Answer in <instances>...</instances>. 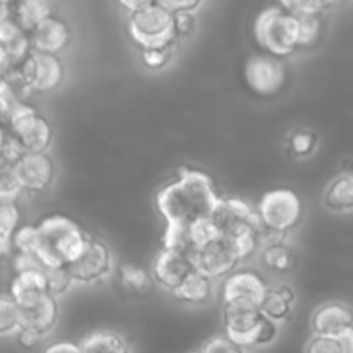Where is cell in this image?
Masks as SVG:
<instances>
[{
  "label": "cell",
  "instance_id": "cell-35",
  "mask_svg": "<svg viewBox=\"0 0 353 353\" xmlns=\"http://www.w3.org/2000/svg\"><path fill=\"white\" fill-rule=\"evenodd\" d=\"M279 6L288 10L295 17L307 16H323L326 9H330L331 2H321V0H295V2H281Z\"/></svg>",
  "mask_w": 353,
  "mask_h": 353
},
{
  "label": "cell",
  "instance_id": "cell-8",
  "mask_svg": "<svg viewBox=\"0 0 353 353\" xmlns=\"http://www.w3.org/2000/svg\"><path fill=\"white\" fill-rule=\"evenodd\" d=\"M245 83L261 97H272L286 85L288 71L285 62L269 54H257L247 59L243 68Z\"/></svg>",
  "mask_w": 353,
  "mask_h": 353
},
{
  "label": "cell",
  "instance_id": "cell-5",
  "mask_svg": "<svg viewBox=\"0 0 353 353\" xmlns=\"http://www.w3.org/2000/svg\"><path fill=\"white\" fill-rule=\"evenodd\" d=\"M9 131L21 141L26 154H47L52 143V126L33 105L19 102L7 119Z\"/></svg>",
  "mask_w": 353,
  "mask_h": 353
},
{
  "label": "cell",
  "instance_id": "cell-31",
  "mask_svg": "<svg viewBox=\"0 0 353 353\" xmlns=\"http://www.w3.org/2000/svg\"><path fill=\"white\" fill-rule=\"evenodd\" d=\"M317 134L309 130H299L290 137L288 140V152L295 159H305L312 155V152L317 147Z\"/></svg>",
  "mask_w": 353,
  "mask_h": 353
},
{
  "label": "cell",
  "instance_id": "cell-49",
  "mask_svg": "<svg viewBox=\"0 0 353 353\" xmlns=\"http://www.w3.org/2000/svg\"><path fill=\"white\" fill-rule=\"evenodd\" d=\"M10 17V3L0 2V23Z\"/></svg>",
  "mask_w": 353,
  "mask_h": 353
},
{
  "label": "cell",
  "instance_id": "cell-2",
  "mask_svg": "<svg viewBox=\"0 0 353 353\" xmlns=\"http://www.w3.org/2000/svg\"><path fill=\"white\" fill-rule=\"evenodd\" d=\"M40 247L37 257L45 269L69 268L83 254L90 234L71 217L52 214L38 223Z\"/></svg>",
  "mask_w": 353,
  "mask_h": 353
},
{
  "label": "cell",
  "instance_id": "cell-12",
  "mask_svg": "<svg viewBox=\"0 0 353 353\" xmlns=\"http://www.w3.org/2000/svg\"><path fill=\"white\" fill-rule=\"evenodd\" d=\"M192 262L195 265V271L207 276V278L216 279L221 276L233 274V271L241 261L234 248L226 240L216 238V240L203 245L196 252L195 257L192 259Z\"/></svg>",
  "mask_w": 353,
  "mask_h": 353
},
{
  "label": "cell",
  "instance_id": "cell-50",
  "mask_svg": "<svg viewBox=\"0 0 353 353\" xmlns=\"http://www.w3.org/2000/svg\"><path fill=\"white\" fill-rule=\"evenodd\" d=\"M7 137H9V131H6V128H3V124H0V155H2L3 145H6Z\"/></svg>",
  "mask_w": 353,
  "mask_h": 353
},
{
  "label": "cell",
  "instance_id": "cell-1",
  "mask_svg": "<svg viewBox=\"0 0 353 353\" xmlns=\"http://www.w3.org/2000/svg\"><path fill=\"white\" fill-rule=\"evenodd\" d=\"M212 178L200 169L181 168L174 181L162 186L155 195V207L165 226H195L212 221L221 205Z\"/></svg>",
  "mask_w": 353,
  "mask_h": 353
},
{
  "label": "cell",
  "instance_id": "cell-51",
  "mask_svg": "<svg viewBox=\"0 0 353 353\" xmlns=\"http://www.w3.org/2000/svg\"><path fill=\"white\" fill-rule=\"evenodd\" d=\"M188 353H203V352H202V348H200V350H192V352H188Z\"/></svg>",
  "mask_w": 353,
  "mask_h": 353
},
{
  "label": "cell",
  "instance_id": "cell-18",
  "mask_svg": "<svg viewBox=\"0 0 353 353\" xmlns=\"http://www.w3.org/2000/svg\"><path fill=\"white\" fill-rule=\"evenodd\" d=\"M353 327V309L340 302L321 305L312 316L314 334L338 338Z\"/></svg>",
  "mask_w": 353,
  "mask_h": 353
},
{
  "label": "cell",
  "instance_id": "cell-40",
  "mask_svg": "<svg viewBox=\"0 0 353 353\" xmlns=\"http://www.w3.org/2000/svg\"><path fill=\"white\" fill-rule=\"evenodd\" d=\"M196 24L195 12H181L174 14V30H176V38H185L188 34L193 33Z\"/></svg>",
  "mask_w": 353,
  "mask_h": 353
},
{
  "label": "cell",
  "instance_id": "cell-11",
  "mask_svg": "<svg viewBox=\"0 0 353 353\" xmlns=\"http://www.w3.org/2000/svg\"><path fill=\"white\" fill-rule=\"evenodd\" d=\"M31 92L47 93L57 88L64 79V65L57 55L31 52L30 57L19 65Z\"/></svg>",
  "mask_w": 353,
  "mask_h": 353
},
{
  "label": "cell",
  "instance_id": "cell-6",
  "mask_svg": "<svg viewBox=\"0 0 353 353\" xmlns=\"http://www.w3.org/2000/svg\"><path fill=\"white\" fill-rule=\"evenodd\" d=\"M255 209L264 226L283 233L292 231L302 219V202L299 195L288 188H274L265 192Z\"/></svg>",
  "mask_w": 353,
  "mask_h": 353
},
{
  "label": "cell",
  "instance_id": "cell-7",
  "mask_svg": "<svg viewBox=\"0 0 353 353\" xmlns=\"http://www.w3.org/2000/svg\"><path fill=\"white\" fill-rule=\"evenodd\" d=\"M219 238L233 241L243 234L257 233L262 226L259 212L250 203L240 199H223L212 217Z\"/></svg>",
  "mask_w": 353,
  "mask_h": 353
},
{
  "label": "cell",
  "instance_id": "cell-28",
  "mask_svg": "<svg viewBox=\"0 0 353 353\" xmlns=\"http://www.w3.org/2000/svg\"><path fill=\"white\" fill-rule=\"evenodd\" d=\"M262 261L271 271L274 272H290L296 265V255L288 245H278L262 250Z\"/></svg>",
  "mask_w": 353,
  "mask_h": 353
},
{
  "label": "cell",
  "instance_id": "cell-43",
  "mask_svg": "<svg viewBox=\"0 0 353 353\" xmlns=\"http://www.w3.org/2000/svg\"><path fill=\"white\" fill-rule=\"evenodd\" d=\"M276 336H278V324L272 323V321L268 319V317H264V323H262L261 330H259L255 345L264 347V345L272 343V341L276 340Z\"/></svg>",
  "mask_w": 353,
  "mask_h": 353
},
{
  "label": "cell",
  "instance_id": "cell-30",
  "mask_svg": "<svg viewBox=\"0 0 353 353\" xmlns=\"http://www.w3.org/2000/svg\"><path fill=\"white\" fill-rule=\"evenodd\" d=\"M38 247H40V231L38 224H23L17 228L12 238V248L16 254L37 255Z\"/></svg>",
  "mask_w": 353,
  "mask_h": 353
},
{
  "label": "cell",
  "instance_id": "cell-9",
  "mask_svg": "<svg viewBox=\"0 0 353 353\" xmlns=\"http://www.w3.org/2000/svg\"><path fill=\"white\" fill-rule=\"evenodd\" d=\"M264 323L261 307L250 302H228L223 305V324L226 336L241 347L255 345Z\"/></svg>",
  "mask_w": 353,
  "mask_h": 353
},
{
  "label": "cell",
  "instance_id": "cell-21",
  "mask_svg": "<svg viewBox=\"0 0 353 353\" xmlns=\"http://www.w3.org/2000/svg\"><path fill=\"white\" fill-rule=\"evenodd\" d=\"M324 205L327 210L336 214L353 210V171H343L331 179L324 190Z\"/></svg>",
  "mask_w": 353,
  "mask_h": 353
},
{
  "label": "cell",
  "instance_id": "cell-34",
  "mask_svg": "<svg viewBox=\"0 0 353 353\" xmlns=\"http://www.w3.org/2000/svg\"><path fill=\"white\" fill-rule=\"evenodd\" d=\"M300 26V48L312 47L323 33V16L296 17Z\"/></svg>",
  "mask_w": 353,
  "mask_h": 353
},
{
  "label": "cell",
  "instance_id": "cell-33",
  "mask_svg": "<svg viewBox=\"0 0 353 353\" xmlns=\"http://www.w3.org/2000/svg\"><path fill=\"white\" fill-rule=\"evenodd\" d=\"M45 278H47L48 295L54 296V299L65 295L71 290V286L74 285V279H72L68 268L47 269L45 271Z\"/></svg>",
  "mask_w": 353,
  "mask_h": 353
},
{
  "label": "cell",
  "instance_id": "cell-20",
  "mask_svg": "<svg viewBox=\"0 0 353 353\" xmlns=\"http://www.w3.org/2000/svg\"><path fill=\"white\" fill-rule=\"evenodd\" d=\"M59 321V305L54 296H45L33 309L21 310V330H30L40 334L41 338L47 336L54 331Z\"/></svg>",
  "mask_w": 353,
  "mask_h": 353
},
{
  "label": "cell",
  "instance_id": "cell-17",
  "mask_svg": "<svg viewBox=\"0 0 353 353\" xmlns=\"http://www.w3.org/2000/svg\"><path fill=\"white\" fill-rule=\"evenodd\" d=\"M9 290L10 299L17 303L21 310L33 309L45 296H48L45 271L17 272L10 281Z\"/></svg>",
  "mask_w": 353,
  "mask_h": 353
},
{
  "label": "cell",
  "instance_id": "cell-36",
  "mask_svg": "<svg viewBox=\"0 0 353 353\" xmlns=\"http://www.w3.org/2000/svg\"><path fill=\"white\" fill-rule=\"evenodd\" d=\"M121 279H123V285L131 292H145L150 283V278L143 269L130 264L121 268Z\"/></svg>",
  "mask_w": 353,
  "mask_h": 353
},
{
  "label": "cell",
  "instance_id": "cell-38",
  "mask_svg": "<svg viewBox=\"0 0 353 353\" xmlns=\"http://www.w3.org/2000/svg\"><path fill=\"white\" fill-rule=\"evenodd\" d=\"M307 353H343V348L338 338L314 334V338L307 345Z\"/></svg>",
  "mask_w": 353,
  "mask_h": 353
},
{
  "label": "cell",
  "instance_id": "cell-37",
  "mask_svg": "<svg viewBox=\"0 0 353 353\" xmlns=\"http://www.w3.org/2000/svg\"><path fill=\"white\" fill-rule=\"evenodd\" d=\"M176 45V43H174ZM174 45H168V47H154L145 48L141 50V61L148 69H161L169 64L174 54Z\"/></svg>",
  "mask_w": 353,
  "mask_h": 353
},
{
  "label": "cell",
  "instance_id": "cell-19",
  "mask_svg": "<svg viewBox=\"0 0 353 353\" xmlns=\"http://www.w3.org/2000/svg\"><path fill=\"white\" fill-rule=\"evenodd\" d=\"M0 48L7 55L12 68L23 64L33 52L30 33L24 31L12 17H7L0 23Z\"/></svg>",
  "mask_w": 353,
  "mask_h": 353
},
{
  "label": "cell",
  "instance_id": "cell-39",
  "mask_svg": "<svg viewBox=\"0 0 353 353\" xmlns=\"http://www.w3.org/2000/svg\"><path fill=\"white\" fill-rule=\"evenodd\" d=\"M203 353H245L241 345L231 341L228 336H214L202 347Z\"/></svg>",
  "mask_w": 353,
  "mask_h": 353
},
{
  "label": "cell",
  "instance_id": "cell-14",
  "mask_svg": "<svg viewBox=\"0 0 353 353\" xmlns=\"http://www.w3.org/2000/svg\"><path fill=\"white\" fill-rule=\"evenodd\" d=\"M192 272H195L192 259L179 252L168 250V248H162L159 252L152 265L154 279L169 292H176Z\"/></svg>",
  "mask_w": 353,
  "mask_h": 353
},
{
  "label": "cell",
  "instance_id": "cell-26",
  "mask_svg": "<svg viewBox=\"0 0 353 353\" xmlns=\"http://www.w3.org/2000/svg\"><path fill=\"white\" fill-rule=\"evenodd\" d=\"M172 295L179 302L203 303L212 296V279L195 271L183 281V285L176 292H172Z\"/></svg>",
  "mask_w": 353,
  "mask_h": 353
},
{
  "label": "cell",
  "instance_id": "cell-10",
  "mask_svg": "<svg viewBox=\"0 0 353 353\" xmlns=\"http://www.w3.org/2000/svg\"><path fill=\"white\" fill-rule=\"evenodd\" d=\"M68 269L74 283L93 285V283L102 281L112 271V254H110V248L102 240L90 234L83 254Z\"/></svg>",
  "mask_w": 353,
  "mask_h": 353
},
{
  "label": "cell",
  "instance_id": "cell-29",
  "mask_svg": "<svg viewBox=\"0 0 353 353\" xmlns=\"http://www.w3.org/2000/svg\"><path fill=\"white\" fill-rule=\"evenodd\" d=\"M21 330V309L10 295H0V336H9Z\"/></svg>",
  "mask_w": 353,
  "mask_h": 353
},
{
  "label": "cell",
  "instance_id": "cell-3",
  "mask_svg": "<svg viewBox=\"0 0 353 353\" xmlns=\"http://www.w3.org/2000/svg\"><path fill=\"white\" fill-rule=\"evenodd\" d=\"M254 37L265 54L286 57L300 48V26L295 16L281 6L261 10L254 23Z\"/></svg>",
  "mask_w": 353,
  "mask_h": 353
},
{
  "label": "cell",
  "instance_id": "cell-16",
  "mask_svg": "<svg viewBox=\"0 0 353 353\" xmlns=\"http://www.w3.org/2000/svg\"><path fill=\"white\" fill-rule=\"evenodd\" d=\"M30 37L33 52L57 55L59 52L68 47L69 40H71V30H69V24L64 19L52 14L50 17H47L43 23L38 24L31 31Z\"/></svg>",
  "mask_w": 353,
  "mask_h": 353
},
{
  "label": "cell",
  "instance_id": "cell-24",
  "mask_svg": "<svg viewBox=\"0 0 353 353\" xmlns=\"http://www.w3.org/2000/svg\"><path fill=\"white\" fill-rule=\"evenodd\" d=\"M79 347L81 353H131L123 334L110 330H99L86 334Z\"/></svg>",
  "mask_w": 353,
  "mask_h": 353
},
{
  "label": "cell",
  "instance_id": "cell-48",
  "mask_svg": "<svg viewBox=\"0 0 353 353\" xmlns=\"http://www.w3.org/2000/svg\"><path fill=\"white\" fill-rule=\"evenodd\" d=\"M10 68H12V65H10L9 59H7V55L3 54V50H2V48H0V79H2L3 76H6V72L9 71Z\"/></svg>",
  "mask_w": 353,
  "mask_h": 353
},
{
  "label": "cell",
  "instance_id": "cell-15",
  "mask_svg": "<svg viewBox=\"0 0 353 353\" xmlns=\"http://www.w3.org/2000/svg\"><path fill=\"white\" fill-rule=\"evenodd\" d=\"M268 292L269 286L257 272H233L223 285V302H250L261 307Z\"/></svg>",
  "mask_w": 353,
  "mask_h": 353
},
{
  "label": "cell",
  "instance_id": "cell-47",
  "mask_svg": "<svg viewBox=\"0 0 353 353\" xmlns=\"http://www.w3.org/2000/svg\"><path fill=\"white\" fill-rule=\"evenodd\" d=\"M145 2H147V0H143V2H126V0H123V2L119 3L121 7H123V9H126V12H128V16H130V14H133V12H137V10H140L141 7L145 6Z\"/></svg>",
  "mask_w": 353,
  "mask_h": 353
},
{
  "label": "cell",
  "instance_id": "cell-32",
  "mask_svg": "<svg viewBox=\"0 0 353 353\" xmlns=\"http://www.w3.org/2000/svg\"><path fill=\"white\" fill-rule=\"evenodd\" d=\"M21 193L23 190L16 178L14 165L0 161V202H16Z\"/></svg>",
  "mask_w": 353,
  "mask_h": 353
},
{
  "label": "cell",
  "instance_id": "cell-25",
  "mask_svg": "<svg viewBox=\"0 0 353 353\" xmlns=\"http://www.w3.org/2000/svg\"><path fill=\"white\" fill-rule=\"evenodd\" d=\"M162 245L168 250L179 252L190 259L195 257L196 252L200 250L193 226H165Z\"/></svg>",
  "mask_w": 353,
  "mask_h": 353
},
{
  "label": "cell",
  "instance_id": "cell-4",
  "mask_svg": "<svg viewBox=\"0 0 353 353\" xmlns=\"http://www.w3.org/2000/svg\"><path fill=\"white\" fill-rule=\"evenodd\" d=\"M130 34L141 47L154 48V47H168L178 41L174 30V14L169 12L162 2H150L147 0L145 6L137 12L130 14Z\"/></svg>",
  "mask_w": 353,
  "mask_h": 353
},
{
  "label": "cell",
  "instance_id": "cell-46",
  "mask_svg": "<svg viewBox=\"0 0 353 353\" xmlns=\"http://www.w3.org/2000/svg\"><path fill=\"white\" fill-rule=\"evenodd\" d=\"M338 340H340L341 348H343V353H353V327L352 330L345 331L343 334H340V336H338Z\"/></svg>",
  "mask_w": 353,
  "mask_h": 353
},
{
  "label": "cell",
  "instance_id": "cell-44",
  "mask_svg": "<svg viewBox=\"0 0 353 353\" xmlns=\"http://www.w3.org/2000/svg\"><path fill=\"white\" fill-rule=\"evenodd\" d=\"M43 353H81V347L79 343H72V341H57L45 348Z\"/></svg>",
  "mask_w": 353,
  "mask_h": 353
},
{
  "label": "cell",
  "instance_id": "cell-27",
  "mask_svg": "<svg viewBox=\"0 0 353 353\" xmlns=\"http://www.w3.org/2000/svg\"><path fill=\"white\" fill-rule=\"evenodd\" d=\"M19 219L16 202H0V250L6 255L12 250V238L19 228Z\"/></svg>",
  "mask_w": 353,
  "mask_h": 353
},
{
  "label": "cell",
  "instance_id": "cell-42",
  "mask_svg": "<svg viewBox=\"0 0 353 353\" xmlns=\"http://www.w3.org/2000/svg\"><path fill=\"white\" fill-rule=\"evenodd\" d=\"M162 6L172 14H181V12H195L202 2L200 0H161Z\"/></svg>",
  "mask_w": 353,
  "mask_h": 353
},
{
  "label": "cell",
  "instance_id": "cell-52",
  "mask_svg": "<svg viewBox=\"0 0 353 353\" xmlns=\"http://www.w3.org/2000/svg\"><path fill=\"white\" fill-rule=\"evenodd\" d=\"M2 257H6V254H3V252L0 250V259H2Z\"/></svg>",
  "mask_w": 353,
  "mask_h": 353
},
{
  "label": "cell",
  "instance_id": "cell-22",
  "mask_svg": "<svg viewBox=\"0 0 353 353\" xmlns=\"http://www.w3.org/2000/svg\"><path fill=\"white\" fill-rule=\"evenodd\" d=\"M293 303H295L293 290L286 285H279L274 288H269L268 295L261 303V312L262 316L278 324L292 316Z\"/></svg>",
  "mask_w": 353,
  "mask_h": 353
},
{
  "label": "cell",
  "instance_id": "cell-45",
  "mask_svg": "<svg viewBox=\"0 0 353 353\" xmlns=\"http://www.w3.org/2000/svg\"><path fill=\"white\" fill-rule=\"evenodd\" d=\"M40 340H41L40 334L33 333V331H30V330H19V331H17V341H19V343L23 345V347H26V348L34 347V345H37Z\"/></svg>",
  "mask_w": 353,
  "mask_h": 353
},
{
  "label": "cell",
  "instance_id": "cell-23",
  "mask_svg": "<svg viewBox=\"0 0 353 353\" xmlns=\"http://www.w3.org/2000/svg\"><path fill=\"white\" fill-rule=\"evenodd\" d=\"M52 14H54L52 6L45 0H23V2L10 3V17L28 33H31Z\"/></svg>",
  "mask_w": 353,
  "mask_h": 353
},
{
  "label": "cell",
  "instance_id": "cell-13",
  "mask_svg": "<svg viewBox=\"0 0 353 353\" xmlns=\"http://www.w3.org/2000/svg\"><path fill=\"white\" fill-rule=\"evenodd\" d=\"M14 171L23 192L41 193L54 181L55 165L48 154H26Z\"/></svg>",
  "mask_w": 353,
  "mask_h": 353
},
{
  "label": "cell",
  "instance_id": "cell-41",
  "mask_svg": "<svg viewBox=\"0 0 353 353\" xmlns=\"http://www.w3.org/2000/svg\"><path fill=\"white\" fill-rule=\"evenodd\" d=\"M14 271L17 272H28V271H47L40 259L37 255L28 254H16L14 255Z\"/></svg>",
  "mask_w": 353,
  "mask_h": 353
}]
</instances>
